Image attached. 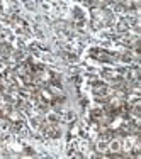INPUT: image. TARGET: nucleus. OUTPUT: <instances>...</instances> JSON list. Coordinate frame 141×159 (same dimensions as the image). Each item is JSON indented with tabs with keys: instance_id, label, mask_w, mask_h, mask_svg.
Returning <instances> with one entry per match:
<instances>
[{
	"instance_id": "nucleus-1",
	"label": "nucleus",
	"mask_w": 141,
	"mask_h": 159,
	"mask_svg": "<svg viewBox=\"0 0 141 159\" xmlns=\"http://www.w3.org/2000/svg\"><path fill=\"white\" fill-rule=\"evenodd\" d=\"M90 54H92V58L99 59V61H112L114 59V56H110L107 51H104V49H92Z\"/></svg>"
}]
</instances>
